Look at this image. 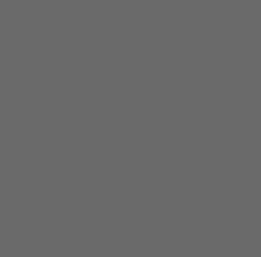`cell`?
Returning <instances> with one entry per match:
<instances>
[]
</instances>
